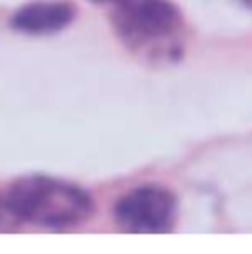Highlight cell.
Returning <instances> with one entry per match:
<instances>
[{"instance_id":"1","label":"cell","mask_w":252,"mask_h":254,"mask_svg":"<svg viewBox=\"0 0 252 254\" xmlns=\"http://www.w3.org/2000/svg\"><path fill=\"white\" fill-rule=\"evenodd\" d=\"M4 201L16 221L65 228L83 223L94 210L87 192L45 176L18 179L4 192Z\"/></svg>"},{"instance_id":"2","label":"cell","mask_w":252,"mask_h":254,"mask_svg":"<svg viewBox=\"0 0 252 254\" xmlns=\"http://www.w3.org/2000/svg\"><path fill=\"white\" fill-rule=\"evenodd\" d=\"M121 40L150 61L177 58L183 49V16L170 0H129L116 13Z\"/></svg>"},{"instance_id":"3","label":"cell","mask_w":252,"mask_h":254,"mask_svg":"<svg viewBox=\"0 0 252 254\" xmlns=\"http://www.w3.org/2000/svg\"><path fill=\"white\" fill-rule=\"evenodd\" d=\"M174 212V196L156 185L132 190L114 207L116 221L129 232H165L172 228Z\"/></svg>"},{"instance_id":"4","label":"cell","mask_w":252,"mask_h":254,"mask_svg":"<svg viewBox=\"0 0 252 254\" xmlns=\"http://www.w3.org/2000/svg\"><path fill=\"white\" fill-rule=\"evenodd\" d=\"M74 18V7L65 0H40L18 9L11 18V27L25 34H52L65 29Z\"/></svg>"},{"instance_id":"5","label":"cell","mask_w":252,"mask_h":254,"mask_svg":"<svg viewBox=\"0 0 252 254\" xmlns=\"http://www.w3.org/2000/svg\"><path fill=\"white\" fill-rule=\"evenodd\" d=\"M13 216H11V212H9V207H7V201H4V194H0V230H7V228H11V223H13Z\"/></svg>"}]
</instances>
